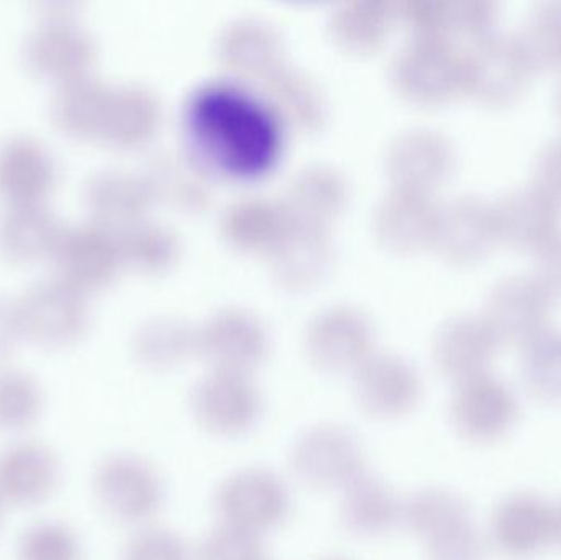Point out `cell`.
<instances>
[{
  "instance_id": "60d3db41",
  "label": "cell",
  "mask_w": 561,
  "mask_h": 560,
  "mask_svg": "<svg viewBox=\"0 0 561 560\" xmlns=\"http://www.w3.org/2000/svg\"><path fill=\"white\" fill-rule=\"evenodd\" d=\"M517 38L536 71H561V3L540 5Z\"/></svg>"
},
{
  "instance_id": "ffe728a7",
  "label": "cell",
  "mask_w": 561,
  "mask_h": 560,
  "mask_svg": "<svg viewBox=\"0 0 561 560\" xmlns=\"http://www.w3.org/2000/svg\"><path fill=\"white\" fill-rule=\"evenodd\" d=\"M500 344L483 316H458L435 334V364L445 377L461 384L488 374Z\"/></svg>"
},
{
  "instance_id": "9c48e42d",
  "label": "cell",
  "mask_w": 561,
  "mask_h": 560,
  "mask_svg": "<svg viewBox=\"0 0 561 560\" xmlns=\"http://www.w3.org/2000/svg\"><path fill=\"white\" fill-rule=\"evenodd\" d=\"M216 503L226 525L262 535L286 519L290 496L286 483L272 470L247 469L222 483Z\"/></svg>"
},
{
  "instance_id": "c3c4849f",
  "label": "cell",
  "mask_w": 561,
  "mask_h": 560,
  "mask_svg": "<svg viewBox=\"0 0 561 560\" xmlns=\"http://www.w3.org/2000/svg\"><path fill=\"white\" fill-rule=\"evenodd\" d=\"M23 338L15 301L0 293V362L5 361Z\"/></svg>"
},
{
  "instance_id": "5b68a950",
  "label": "cell",
  "mask_w": 561,
  "mask_h": 560,
  "mask_svg": "<svg viewBox=\"0 0 561 560\" xmlns=\"http://www.w3.org/2000/svg\"><path fill=\"white\" fill-rule=\"evenodd\" d=\"M465 92L484 104L510 105L529 88L534 69L517 36L494 33L463 55Z\"/></svg>"
},
{
  "instance_id": "7402d4cb",
  "label": "cell",
  "mask_w": 561,
  "mask_h": 560,
  "mask_svg": "<svg viewBox=\"0 0 561 560\" xmlns=\"http://www.w3.org/2000/svg\"><path fill=\"white\" fill-rule=\"evenodd\" d=\"M59 477L58 459L43 444L22 441L0 454V499L3 503L39 505L56 492Z\"/></svg>"
},
{
  "instance_id": "277c9868",
  "label": "cell",
  "mask_w": 561,
  "mask_h": 560,
  "mask_svg": "<svg viewBox=\"0 0 561 560\" xmlns=\"http://www.w3.org/2000/svg\"><path fill=\"white\" fill-rule=\"evenodd\" d=\"M23 55L36 75L65 82L89 75L95 43L68 7L56 3L26 36Z\"/></svg>"
},
{
  "instance_id": "f1b7e54d",
  "label": "cell",
  "mask_w": 561,
  "mask_h": 560,
  "mask_svg": "<svg viewBox=\"0 0 561 560\" xmlns=\"http://www.w3.org/2000/svg\"><path fill=\"white\" fill-rule=\"evenodd\" d=\"M340 515L346 529L359 536H381L402 522V503L368 470L342 490Z\"/></svg>"
},
{
  "instance_id": "2e32d148",
  "label": "cell",
  "mask_w": 561,
  "mask_h": 560,
  "mask_svg": "<svg viewBox=\"0 0 561 560\" xmlns=\"http://www.w3.org/2000/svg\"><path fill=\"white\" fill-rule=\"evenodd\" d=\"M353 374L356 400L371 416L394 420L419 403L421 377L401 355L371 352Z\"/></svg>"
},
{
  "instance_id": "9a60e30c",
  "label": "cell",
  "mask_w": 561,
  "mask_h": 560,
  "mask_svg": "<svg viewBox=\"0 0 561 560\" xmlns=\"http://www.w3.org/2000/svg\"><path fill=\"white\" fill-rule=\"evenodd\" d=\"M519 416L516 395L500 378L484 374L457 384L451 420L473 443H494L506 436Z\"/></svg>"
},
{
  "instance_id": "f546056e",
  "label": "cell",
  "mask_w": 561,
  "mask_h": 560,
  "mask_svg": "<svg viewBox=\"0 0 561 560\" xmlns=\"http://www.w3.org/2000/svg\"><path fill=\"white\" fill-rule=\"evenodd\" d=\"M272 255L280 279L290 285H309L330 265L332 240L325 226L289 222L272 247Z\"/></svg>"
},
{
  "instance_id": "d590c367",
  "label": "cell",
  "mask_w": 561,
  "mask_h": 560,
  "mask_svg": "<svg viewBox=\"0 0 561 560\" xmlns=\"http://www.w3.org/2000/svg\"><path fill=\"white\" fill-rule=\"evenodd\" d=\"M134 352L147 367H174L197 352V329L170 316L148 319L135 332Z\"/></svg>"
},
{
  "instance_id": "7c38bea8",
  "label": "cell",
  "mask_w": 561,
  "mask_h": 560,
  "mask_svg": "<svg viewBox=\"0 0 561 560\" xmlns=\"http://www.w3.org/2000/svg\"><path fill=\"white\" fill-rule=\"evenodd\" d=\"M270 339L263 322L243 308H226L197 329V352L214 370L250 374L268 354Z\"/></svg>"
},
{
  "instance_id": "836d02e7",
  "label": "cell",
  "mask_w": 561,
  "mask_h": 560,
  "mask_svg": "<svg viewBox=\"0 0 561 560\" xmlns=\"http://www.w3.org/2000/svg\"><path fill=\"white\" fill-rule=\"evenodd\" d=\"M111 85L91 75L59 82L51 99V115L71 135H99L104 122Z\"/></svg>"
},
{
  "instance_id": "484cf974",
  "label": "cell",
  "mask_w": 561,
  "mask_h": 560,
  "mask_svg": "<svg viewBox=\"0 0 561 560\" xmlns=\"http://www.w3.org/2000/svg\"><path fill=\"white\" fill-rule=\"evenodd\" d=\"M141 174L153 199L184 210L201 209L209 201V167L190 151H161Z\"/></svg>"
},
{
  "instance_id": "d6a6232c",
  "label": "cell",
  "mask_w": 561,
  "mask_h": 560,
  "mask_svg": "<svg viewBox=\"0 0 561 560\" xmlns=\"http://www.w3.org/2000/svg\"><path fill=\"white\" fill-rule=\"evenodd\" d=\"M289 219L280 201L266 196L240 197L222 216V232L242 249H268L278 242Z\"/></svg>"
},
{
  "instance_id": "44dd1931",
  "label": "cell",
  "mask_w": 561,
  "mask_h": 560,
  "mask_svg": "<svg viewBox=\"0 0 561 560\" xmlns=\"http://www.w3.org/2000/svg\"><path fill=\"white\" fill-rule=\"evenodd\" d=\"M491 538L511 558H530L553 542V505L536 493H514L494 510Z\"/></svg>"
},
{
  "instance_id": "f6af8a7d",
  "label": "cell",
  "mask_w": 561,
  "mask_h": 560,
  "mask_svg": "<svg viewBox=\"0 0 561 560\" xmlns=\"http://www.w3.org/2000/svg\"><path fill=\"white\" fill-rule=\"evenodd\" d=\"M124 560H193V556L180 536L168 529L148 528L130 539Z\"/></svg>"
},
{
  "instance_id": "d6986e66",
  "label": "cell",
  "mask_w": 561,
  "mask_h": 560,
  "mask_svg": "<svg viewBox=\"0 0 561 560\" xmlns=\"http://www.w3.org/2000/svg\"><path fill=\"white\" fill-rule=\"evenodd\" d=\"M497 240L493 204L463 196L440 207L434 247L451 262H478L493 250Z\"/></svg>"
},
{
  "instance_id": "1f68e13d",
  "label": "cell",
  "mask_w": 561,
  "mask_h": 560,
  "mask_svg": "<svg viewBox=\"0 0 561 560\" xmlns=\"http://www.w3.org/2000/svg\"><path fill=\"white\" fill-rule=\"evenodd\" d=\"M161 107L154 92L141 84L111 88L101 137L115 145L144 144L160 124Z\"/></svg>"
},
{
  "instance_id": "5bb4252c",
  "label": "cell",
  "mask_w": 561,
  "mask_h": 560,
  "mask_svg": "<svg viewBox=\"0 0 561 560\" xmlns=\"http://www.w3.org/2000/svg\"><path fill=\"white\" fill-rule=\"evenodd\" d=\"M306 348L322 370L355 372L373 352L371 322L355 306H330L310 321Z\"/></svg>"
},
{
  "instance_id": "4316f807",
  "label": "cell",
  "mask_w": 561,
  "mask_h": 560,
  "mask_svg": "<svg viewBox=\"0 0 561 560\" xmlns=\"http://www.w3.org/2000/svg\"><path fill=\"white\" fill-rule=\"evenodd\" d=\"M219 55L239 75L265 79L283 65V42L272 23L259 16H243L224 30Z\"/></svg>"
},
{
  "instance_id": "7bdbcfd3",
  "label": "cell",
  "mask_w": 561,
  "mask_h": 560,
  "mask_svg": "<svg viewBox=\"0 0 561 560\" xmlns=\"http://www.w3.org/2000/svg\"><path fill=\"white\" fill-rule=\"evenodd\" d=\"M497 9L488 0H458L445 2L447 42L454 36L470 39L473 45L496 33Z\"/></svg>"
},
{
  "instance_id": "4fadbf2b",
  "label": "cell",
  "mask_w": 561,
  "mask_h": 560,
  "mask_svg": "<svg viewBox=\"0 0 561 560\" xmlns=\"http://www.w3.org/2000/svg\"><path fill=\"white\" fill-rule=\"evenodd\" d=\"M553 299L536 276H513L494 286L483 318L501 344L526 345L549 329Z\"/></svg>"
},
{
  "instance_id": "7dc6e473",
  "label": "cell",
  "mask_w": 561,
  "mask_h": 560,
  "mask_svg": "<svg viewBox=\"0 0 561 560\" xmlns=\"http://www.w3.org/2000/svg\"><path fill=\"white\" fill-rule=\"evenodd\" d=\"M536 278L546 286L547 292L557 298L561 296V232L536 253Z\"/></svg>"
},
{
  "instance_id": "603a6c76",
  "label": "cell",
  "mask_w": 561,
  "mask_h": 560,
  "mask_svg": "<svg viewBox=\"0 0 561 560\" xmlns=\"http://www.w3.org/2000/svg\"><path fill=\"white\" fill-rule=\"evenodd\" d=\"M440 207L431 193L396 186L376 207L375 230L386 245L415 250L434 245Z\"/></svg>"
},
{
  "instance_id": "6da1fadb",
  "label": "cell",
  "mask_w": 561,
  "mask_h": 560,
  "mask_svg": "<svg viewBox=\"0 0 561 560\" xmlns=\"http://www.w3.org/2000/svg\"><path fill=\"white\" fill-rule=\"evenodd\" d=\"M279 118L266 101L236 84L201 88L187 105V130L194 155L209 167L233 173H259L275 160Z\"/></svg>"
},
{
  "instance_id": "816d5d0a",
  "label": "cell",
  "mask_w": 561,
  "mask_h": 560,
  "mask_svg": "<svg viewBox=\"0 0 561 560\" xmlns=\"http://www.w3.org/2000/svg\"><path fill=\"white\" fill-rule=\"evenodd\" d=\"M2 510H3V502H2V499H0V519H2Z\"/></svg>"
},
{
  "instance_id": "3957f363",
  "label": "cell",
  "mask_w": 561,
  "mask_h": 560,
  "mask_svg": "<svg viewBox=\"0 0 561 560\" xmlns=\"http://www.w3.org/2000/svg\"><path fill=\"white\" fill-rule=\"evenodd\" d=\"M15 308L22 334L43 345H65L81 338L91 316L85 292L59 276L26 286Z\"/></svg>"
},
{
  "instance_id": "ac0fdd59",
  "label": "cell",
  "mask_w": 561,
  "mask_h": 560,
  "mask_svg": "<svg viewBox=\"0 0 561 560\" xmlns=\"http://www.w3.org/2000/svg\"><path fill=\"white\" fill-rule=\"evenodd\" d=\"M386 158L396 186L431 193L454 170L455 150L440 132L412 128L392 140Z\"/></svg>"
},
{
  "instance_id": "ab89813d",
  "label": "cell",
  "mask_w": 561,
  "mask_h": 560,
  "mask_svg": "<svg viewBox=\"0 0 561 560\" xmlns=\"http://www.w3.org/2000/svg\"><path fill=\"white\" fill-rule=\"evenodd\" d=\"M43 391L28 372L0 368V431L22 433L38 421Z\"/></svg>"
},
{
  "instance_id": "e0dca14e",
  "label": "cell",
  "mask_w": 561,
  "mask_h": 560,
  "mask_svg": "<svg viewBox=\"0 0 561 560\" xmlns=\"http://www.w3.org/2000/svg\"><path fill=\"white\" fill-rule=\"evenodd\" d=\"M560 206L536 184L511 191L493 204L497 239L516 250L539 252L561 232Z\"/></svg>"
},
{
  "instance_id": "83f0119b",
  "label": "cell",
  "mask_w": 561,
  "mask_h": 560,
  "mask_svg": "<svg viewBox=\"0 0 561 560\" xmlns=\"http://www.w3.org/2000/svg\"><path fill=\"white\" fill-rule=\"evenodd\" d=\"M346 186L333 168L316 164L304 168L290 180L280 204L289 222L327 226L345 203Z\"/></svg>"
},
{
  "instance_id": "681fc988",
  "label": "cell",
  "mask_w": 561,
  "mask_h": 560,
  "mask_svg": "<svg viewBox=\"0 0 561 560\" xmlns=\"http://www.w3.org/2000/svg\"><path fill=\"white\" fill-rule=\"evenodd\" d=\"M553 542L561 546V502L553 506Z\"/></svg>"
},
{
  "instance_id": "f35d334b",
  "label": "cell",
  "mask_w": 561,
  "mask_h": 560,
  "mask_svg": "<svg viewBox=\"0 0 561 560\" xmlns=\"http://www.w3.org/2000/svg\"><path fill=\"white\" fill-rule=\"evenodd\" d=\"M122 262L141 270H160L176 259L180 242L173 230L153 220L141 219L118 230Z\"/></svg>"
},
{
  "instance_id": "8992f818",
  "label": "cell",
  "mask_w": 561,
  "mask_h": 560,
  "mask_svg": "<svg viewBox=\"0 0 561 560\" xmlns=\"http://www.w3.org/2000/svg\"><path fill=\"white\" fill-rule=\"evenodd\" d=\"M94 490L105 513L125 525L150 522L163 505V483L157 470L140 457L127 454L99 464Z\"/></svg>"
},
{
  "instance_id": "cb8c5ba5",
  "label": "cell",
  "mask_w": 561,
  "mask_h": 560,
  "mask_svg": "<svg viewBox=\"0 0 561 560\" xmlns=\"http://www.w3.org/2000/svg\"><path fill=\"white\" fill-rule=\"evenodd\" d=\"M84 201L94 222L118 232L145 219L154 199L144 174L111 168L89 178Z\"/></svg>"
},
{
  "instance_id": "30bf717a",
  "label": "cell",
  "mask_w": 561,
  "mask_h": 560,
  "mask_svg": "<svg viewBox=\"0 0 561 560\" xmlns=\"http://www.w3.org/2000/svg\"><path fill=\"white\" fill-rule=\"evenodd\" d=\"M49 256L56 276L82 292L105 285L124 263L117 232L94 220L62 227Z\"/></svg>"
},
{
  "instance_id": "e575fe53",
  "label": "cell",
  "mask_w": 561,
  "mask_h": 560,
  "mask_svg": "<svg viewBox=\"0 0 561 560\" xmlns=\"http://www.w3.org/2000/svg\"><path fill=\"white\" fill-rule=\"evenodd\" d=\"M265 101L279 121L297 127H316L325 115L319 84L306 72L280 65L265 79Z\"/></svg>"
},
{
  "instance_id": "74e56055",
  "label": "cell",
  "mask_w": 561,
  "mask_h": 560,
  "mask_svg": "<svg viewBox=\"0 0 561 560\" xmlns=\"http://www.w3.org/2000/svg\"><path fill=\"white\" fill-rule=\"evenodd\" d=\"M523 378L527 390L546 401L561 403V332L547 329L524 345Z\"/></svg>"
},
{
  "instance_id": "8fae6325",
  "label": "cell",
  "mask_w": 561,
  "mask_h": 560,
  "mask_svg": "<svg viewBox=\"0 0 561 560\" xmlns=\"http://www.w3.org/2000/svg\"><path fill=\"white\" fill-rule=\"evenodd\" d=\"M263 403L250 374L213 370L193 391V411L206 430L239 436L259 423Z\"/></svg>"
},
{
  "instance_id": "b9f144b4",
  "label": "cell",
  "mask_w": 561,
  "mask_h": 560,
  "mask_svg": "<svg viewBox=\"0 0 561 560\" xmlns=\"http://www.w3.org/2000/svg\"><path fill=\"white\" fill-rule=\"evenodd\" d=\"M19 560H82L81 541L65 523H36L20 538Z\"/></svg>"
},
{
  "instance_id": "8d00e7d4",
  "label": "cell",
  "mask_w": 561,
  "mask_h": 560,
  "mask_svg": "<svg viewBox=\"0 0 561 560\" xmlns=\"http://www.w3.org/2000/svg\"><path fill=\"white\" fill-rule=\"evenodd\" d=\"M391 7L371 0H355L342 3L330 16V28L336 42L348 48H369L381 42L388 33Z\"/></svg>"
},
{
  "instance_id": "52a82bcc",
  "label": "cell",
  "mask_w": 561,
  "mask_h": 560,
  "mask_svg": "<svg viewBox=\"0 0 561 560\" xmlns=\"http://www.w3.org/2000/svg\"><path fill=\"white\" fill-rule=\"evenodd\" d=\"M392 78L399 91L414 101H448L465 92L463 53L454 43L412 38L396 58Z\"/></svg>"
},
{
  "instance_id": "ee69618b",
  "label": "cell",
  "mask_w": 561,
  "mask_h": 560,
  "mask_svg": "<svg viewBox=\"0 0 561 560\" xmlns=\"http://www.w3.org/2000/svg\"><path fill=\"white\" fill-rule=\"evenodd\" d=\"M265 546L256 533L222 525L201 542L197 560H265Z\"/></svg>"
},
{
  "instance_id": "ba28073f",
  "label": "cell",
  "mask_w": 561,
  "mask_h": 560,
  "mask_svg": "<svg viewBox=\"0 0 561 560\" xmlns=\"http://www.w3.org/2000/svg\"><path fill=\"white\" fill-rule=\"evenodd\" d=\"M290 466L313 489L343 490L366 470L358 439L333 424L306 431L294 444Z\"/></svg>"
},
{
  "instance_id": "4dcf8cb0",
  "label": "cell",
  "mask_w": 561,
  "mask_h": 560,
  "mask_svg": "<svg viewBox=\"0 0 561 560\" xmlns=\"http://www.w3.org/2000/svg\"><path fill=\"white\" fill-rule=\"evenodd\" d=\"M62 226L42 201L13 203L0 216V252L13 260L49 255Z\"/></svg>"
},
{
  "instance_id": "d4e9b609",
  "label": "cell",
  "mask_w": 561,
  "mask_h": 560,
  "mask_svg": "<svg viewBox=\"0 0 561 560\" xmlns=\"http://www.w3.org/2000/svg\"><path fill=\"white\" fill-rule=\"evenodd\" d=\"M56 174L55 157L38 138L15 135L0 145V193L12 203L42 201Z\"/></svg>"
},
{
  "instance_id": "7a4b0ae2",
  "label": "cell",
  "mask_w": 561,
  "mask_h": 560,
  "mask_svg": "<svg viewBox=\"0 0 561 560\" xmlns=\"http://www.w3.org/2000/svg\"><path fill=\"white\" fill-rule=\"evenodd\" d=\"M402 522L424 541L431 560H480L481 538L467 503L442 489L422 490L402 503Z\"/></svg>"
},
{
  "instance_id": "f907efd6",
  "label": "cell",
  "mask_w": 561,
  "mask_h": 560,
  "mask_svg": "<svg viewBox=\"0 0 561 560\" xmlns=\"http://www.w3.org/2000/svg\"><path fill=\"white\" fill-rule=\"evenodd\" d=\"M557 112H559L561 118V84L559 88V92H557Z\"/></svg>"
},
{
  "instance_id": "bcb514c9",
  "label": "cell",
  "mask_w": 561,
  "mask_h": 560,
  "mask_svg": "<svg viewBox=\"0 0 561 560\" xmlns=\"http://www.w3.org/2000/svg\"><path fill=\"white\" fill-rule=\"evenodd\" d=\"M536 186L561 204V137L550 141L536 161Z\"/></svg>"
}]
</instances>
